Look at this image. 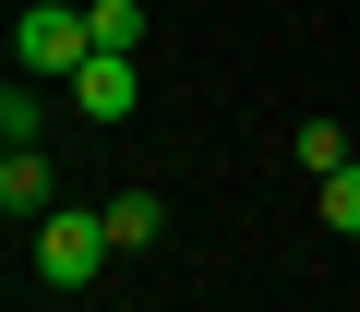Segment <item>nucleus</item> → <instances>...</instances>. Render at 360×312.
<instances>
[{
  "label": "nucleus",
  "mask_w": 360,
  "mask_h": 312,
  "mask_svg": "<svg viewBox=\"0 0 360 312\" xmlns=\"http://www.w3.org/2000/svg\"><path fill=\"white\" fill-rule=\"evenodd\" d=\"M84 25H96V60H132L144 48V0H84Z\"/></svg>",
  "instance_id": "obj_7"
},
{
  "label": "nucleus",
  "mask_w": 360,
  "mask_h": 312,
  "mask_svg": "<svg viewBox=\"0 0 360 312\" xmlns=\"http://www.w3.org/2000/svg\"><path fill=\"white\" fill-rule=\"evenodd\" d=\"M0 144H49V96H37V72L0 84Z\"/></svg>",
  "instance_id": "obj_6"
},
{
  "label": "nucleus",
  "mask_w": 360,
  "mask_h": 312,
  "mask_svg": "<svg viewBox=\"0 0 360 312\" xmlns=\"http://www.w3.org/2000/svg\"><path fill=\"white\" fill-rule=\"evenodd\" d=\"M168 240V204L156 193H108V252H156Z\"/></svg>",
  "instance_id": "obj_5"
},
{
  "label": "nucleus",
  "mask_w": 360,
  "mask_h": 312,
  "mask_svg": "<svg viewBox=\"0 0 360 312\" xmlns=\"http://www.w3.org/2000/svg\"><path fill=\"white\" fill-rule=\"evenodd\" d=\"M13 60L37 84H72L96 60V25H84V0H25V25H13Z\"/></svg>",
  "instance_id": "obj_1"
},
{
  "label": "nucleus",
  "mask_w": 360,
  "mask_h": 312,
  "mask_svg": "<svg viewBox=\"0 0 360 312\" xmlns=\"http://www.w3.org/2000/svg\"><path fill=\"white\" fill-rule=\"evenodd\" d=\"M0 204H13V216H49L60 193H49V144H13V156H0Z\"/></svg>",
  "instance_id": "obj_4"
},
{
  "label": "nucleus",
  "mask_w": 360,
  "mask_h": 312,
  "mask_svg": "<svg viewBox=\"0 0 360 312\" xmlns=\"http://www.w3.org/2000/svg\"><path fill=\"white\" fill-rule=\"evenodd\" d=\"M288 156H300L312 181H336V169H348V132H336V120H300V144H288Z\"/></svg>",
  "instance_id": "obj_8"
},
{
  "label": "nucleus",
  "mask_w": 360,
  "mask_h": 312,
  "mask_svg": "<svg viewBox=\"0 0 360 312\" xmlns=\"http://www.w3.org/2000/svg\"><path fill=\"white\" fill-rule=\"evenodd\" d=\"M96 264H108V204H49L37 216V276L49 288H96Z\"/></svg>",
  "instance_id": "obj_2"
},
{
  "label": "nucleus",
  "mask_w": 360,
  "mask_h": 312,
  "mask_svg": "<svg viewBox=\"0 0 360 312\" xmlns=\"http://www.w3.org/2000/svg\"><path fill=\"white\" fill-rule=\"evenodd\" d=\"M324 228H336V240H360V156L324 181Z\"/></svg>",
  "instance_id": "obj_9"
},
{
  "label": "nucleus",
  "mask_w": 360,
  "mask_h": 312,
  "mask_svg": "<svg viewBox=\"0 0 360 312\" xmlns=\"http://www.w3.org/2000/svg\"><path fill=\"white\" fill-rule=\"evenodd\" d=\"M72 108H84L96 132H120V120L144 108V72H132V60H84V72H72Z\"/></svg>",
  "instance_id": "obj_3"
}]
</instances>
